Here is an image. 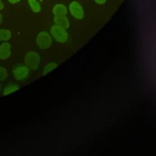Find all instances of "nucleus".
Masks as SVG:
<instances>
[{"label":"nucleus","mask_w":156,"mask_h":156,"mask_svg":"<svg viewBox=\"0 0 156 156\" xmlns=\"http://www.w3.org/2000/svg\"><path fill=\"white\" fill-rule=\"evenodd\" d=\"M24 62L25 65L29 69L37 70L41 62V57L37 52L30 51L26 53L24 58Z\"/></svg>","instance_id":"f257e3e1"},{"label":"nucleus","mask_w":156,"mask_h":156,"mask_svg":"<svg viewBox=\"0 0 156 156\" xmlns=\"http://www.w3.org/2000/svg\"><path fill=\"white\" fill-rule=\"evenodd\" d=\"M50 32L54 40L58 43H63L68 40V34L66 29L58 24L52 25L50 29Z\"/></svg>","instance_id":"f03ea898"},{"label":"nucleus","mask_w":156,"mask_h":156,"mask_svg":"<svg viewBox=\"0 0 156 156\" xmlns=\"http://www.w3.org/2000/svg\"><path fill=\"white\" fill-rule=\"evenodd\" d=\"M36 43L40 49H46L52 45V38L48 32L42 31L37 34Z\"/></svg>","instance_id":"7ed1b4c3"},{"label":"nucleus","mask_w":156,"mask_h":156,"mask_svg":"<svg viewBox=\"0 0 156 156\" xmlns=\"http://www.w3.org/2000/svg\"><path fill=\"white\" fill-rule=\"evenodd\" d=\"M69 10L71 15L77 20H80L84 17V10L78 1H72L69 5Z\"/></svg>","instance_id":"20e7f679"},{"label":"nucleus","mask_w":156,"mask_h":156,"mask_svg":"<svg viewBox=\"0 0 156 156\" xmlns=\"http://www.w3.org/2000/svg\"><path fill=\"white\" fill-rule=\"evenodd\" d=\"M29 74V68L26 65L16 66L13 70V76L16 80H21L26 79Z\"/></svg>","instance_id":"39448f33"},{"label":"nucleus","mask_w":156,"mask_h":156,"mask_svg":"<svg viewBox=\"0 0 156 156\" xmlns=\"http://www.w3.org/2000/svg\"><path fill=\"white\" fill-rule=\"evenodd\" d=\"M11 55V44L7 41H4L0 45V59L5 60Z\"/></svg>","instance_id":"423d86ee"},{"label":"nucleus","mask_w":156,"mask_h":156,"mask_svg":"<svg viewBox=\"0 0 156 156\" xmlns=\"http://www.w3.org/2000/svg\"><path fill=\"white\" fill-rule=\"evenodd\" d=\"M52 13L54 16H66L68 13V9L63 4H57L52 8Z\"/></svg>","instance_id":"0eeeda50"},{"label":"nucleus","mask_w":156,"mask_h":156,"mask_svg":"<svg viewBox=\"0 0 156 156\" xmlns=\"http://www.w3.org/2000/svg\"><path fill=\"white\" fill-rule=\"evenodd\" d=\"M54 22L55 24H58V26L63 27L65 29H67L70 26V23L68 18L66 16H54Z\"/></svg>","instance_id":"6e6552de"},{"label":"nucleus","mask_w":156,"mask_h":156,"mask_svg":"<svg viewBox=\"0 0 156 156\" xmlns=\"http://www.w3.org/2000/svg\"><path fill=\"white\" fill-rule=\"evenodd\" d=\"M20 89V86L17 84H10L6 87L3 90L2 94L4 96H6L8 94H10L13 92L16 91Z\"/></svg>","instance_id":"1a4fd4ad"},{"label":"nucleus","mask_w":156,"mask_h":156,"mask_svg":"<svg viewBox=\"0 0 156 156\" xmlns=\"http://www.w3.org/2000/svg\"><path fill=\"white\" fill-rule=\"evenodd\" d=\"M12 37L11 31L7 29H0V41H7Z\"/></svg>","instance_id":"9d476101"},{"label":"nucleus","mask_w":156,"mask_h":156,"mask_svg":"<svg viewBox=\"0 0 156 156\" xmlns=\"http://www.w3.org/2000/svg\"><path fill=\"white\" fill-rule=\"evenodd\" d=\"M29 5L30 6L32 12L35 13H38L41 11V5L40 2L37 0H27Z\"/></svg>","instance_id":"9b49d317"},{"label":"nucleus","mask_w":156,"mask_h":156,"mask_svg":"<svg viewBox=\"0 0 156 156\" xmlns=\"http://www.w3.org/2000/svg\"><path fill=\"white\" fill-rule=\"evenodd\" d=\"M57 63L54 62H51L47 63L43 68V69L42 71V75L44 76V75L47 74L51 71L57 68Z\"/></svg>","instance_id":"f8f14e48"},{"label":"nucleus","mask_w":156,"mask_h":156,"mask_svg":"<svg viewBox=\"0 0 156 156\" xmlns=\"http://www.w3.org/2000/svg\"><path fill=\"white\" fill-rule=\"evenodd\" d=\"M9 76V73L7 69L0 66V81H4L7 79Z\"/></svg>","instance_id":"ddd939ff"},{"label":"nucleus","mask_w":156,"mask_h":156,"mask_svg":"<svg viewBox=\"0 0 156 156\" xmlns=\"http://www.w3.org/2000/svg\"><path fill=\"white\" fill-rule=\"evenodd\" d=\"M107 0H94V1L98 4H99V5H102V4H104L106 2H107Z\"/></svg>","instance_id":"4468645a"},{"label":"nucleus","mask_w":156,"mask_h":156,"mask_svg":"<svg viewBox=\"0 0 156 156\" xmlns=\"http://www.w3.org/2000/svg\"><path fill=\"white\" fill-rule=\"evenodd\" d=\"M21 0H8L9 2L11 4H16L18 3Z\"/></svg>","instance_id":"2eb2a0df"},{"label":"nucleus","mask_w":156,"mask_h":156,"mask_svg":"<svg viewBox=\"0 0 156 156\" xmlns=\"http://www.w3.org/2000/svg\"><path fill=\"white\" fill-rule=\"evenodd\" d=\"M4 7V4L2 2V1L1 0H0V10H2Z\"/></svg>","instance_id":"dca6fc26"},{"label":"nucleus","mask_w":156,"mask_h":156,"mask_svg":"<svg viewBox=\"0 0 156 156\" xmlns=\"http://www.w3.org/2000/svg\"><path fill=\"white\" fill-rule=\"evenodd\" d=\"M2 15L0 13V23L2 22Z\"/></svg>","instance_id":"f3484780"},{"label":"nucleus","mask_w":156,"mask_h":156,"mask_svg":"<svg viewBox=\"0 0 156 156\" xmlns=\"http://www.w3.org/2000/svg\"><path fill=\"white\" fill-rule=\"evenodd\" d=\"M1 85L0 83V91H1Z\"/></svg>","instance_id":"a211bd4d"}]
</instances>
